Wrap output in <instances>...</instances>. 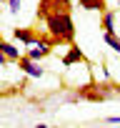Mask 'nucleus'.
<instances>
[{"label":"nucleus","mask_w":120,"mask_h":128,"mask_svg":"<svg viewBox=\"0 0 120 128\" xmlns=\"http://www.w3.org/2000/svg\"><path fill=\"white\" fill-rule=\"evenodd\" d=\"M45 25H48V33L53 38V45H60V43L73 45L75 43V25H73L70 10H65V13H50L48 20H45Z\"/></svg>","instance_id":"f257e3e1"},{"label":"nucleus","mask_w":120,"mask_h":128,"mask_svg":"<svg viewBox=\"0 0 120 128\" xmlns=\"http://www.w3.org/2000/svg\"><path fill=\"white\" fill-rule=\"evenodd\" d=\"M113 93H115V86H110V83H95V80H90V83H85V86H80L75 90V96L80 100H90V103H103Z\"/></svg>","instance_id":"f03ea898"},{"label":"nucleus","mask_w":120,"mask_h":128,"mask_svg":"<svg viewBox=\"0 0 120 128\" xmlns=\"http://www.w3.org/2000/svg\"><path fill=\"white\" fill-rule=\"evenodd\" d=\"M18 66H20V70L25 73V76H30V78H43V68L38 66V60H33V58H28V55H23L20 60H18Z\"/></svg>","instance_id":"7ed1b4c3"},{"label":"nucleus","mask_w":120,"mask_h":128,"mask_svg":"<svg viewBox=\"0 0 120 128\" xmlns=\"http://www.w3.org/2000/svg\"><path fill=\"white\" fill-rule=\"evenodd\" d=\"M13 38H15L18 43L28 45V48L38 43V35H35V30H33V28H13Z\"/></svg>","instance_id":"20e7f679"},{"label":"nucleus","mask_w":120,"mask_h":128,"mask_svg":"<svg viewBox=\"0 0 120 128\" xmlns=\"http://www.w3.org/2000/svg\"><path fill=\"white\" fill-rule=\"evenodd\" d=\"M75 63H85V55H83V50L73 43V45H70V50H68V55L63 58V66H65V68H70V66H75Z\"/></svg>","instance_id":"39448f33"},{"label":"nucleus","mask_w":120,"mask_h":128,"mask_svg":"<svg viewBox=\"0 0 120 128\" xmlns=\"http://www.w3.org/2000/svg\"><path fill=\"white\" fill-rule=\"evenodd\" d=\"M0 53H3L8 60H13V63H18L23 55H20V50L13 45V43H8V40H3V43H0Z\"/></svg>","instance_id":"423d86ee"},{"label":"nucleus","mask_w":120,"mask_h":128,"mask_svg":"<svg viewBox=\"0 0 120 128\" xmlns=\"http://www.w3.org/2000/svg\"><path fill=\"white\" fill-rule=\"evenodd\" d=\"M50 13H53V0H40V3H38V10H35V18H38V20H48Z\"/></svg>","instance_id":"0eeeda50"},{"label":"nucleus","mask_w":120,"mask_h":128,"mask_svg":"<svg viewBox=\"0 0 120 128\" xmlns=\"http://www.w3.org/2000/svg\"><path fill=\"white\" fill-rule=\"evenodd\" d=\"M78 5H80L83 10H100V13L108 10V8H105V0H78Z\"/></svg>","instance_id":"6e6552de"},{"label":"nucleus","mask_w":120,"mask_h":128,"mask_svg":"<svg viewBox=\"0 0 120 128\" xmlns=\"http://www.w3.org/2000/svg\"><path fill=\"white\" fill-rule=\"evenodd\" d=\"M100 28H103V30H115V10H105V13H103Z\"/></svg>","instance_id":"1a4fd4ad"},{"label":"nucleus","mask_w":120,"mask_h":128,"mask_svg":"<svg viewBox=\"0 0 120 128\" xmlns=\"http://www.w3.org/2000/svg\"><path fill=\"white\" fill-rule=\"evenodd\" d=\"M103 40H105L115 53H120V38L115 35V30H105V33H103Z\"/></svg>","instance_id":"9d476101"},{"label":"nucleus","mask_w":120,"mask_h":128,"mask_svg":"<svg viewBox=\"0 0 120 128\" xmlns=\"http://www.w3.org/2000/svg\"><path fill=\"white\" fill-rule=\"evenodd\" d=\"M25 55H28V58H33V60H43V58H45L48 53H45L43 48H38V45H30V50H28Z\"/></svg>","instance_id":"9b49d317"},{"label":"nucleus","mask_w":120,"mask_h":128,"mask_svg":"<svg viewBox=\"0 0 120 128\" xmlns=\"http://www.w3.org/2000/svg\"><path fill=\"white\" fill-rule=\"evenodd\" d=\"M70 10V0H53V13H65Z\"/></svg>","instance_id":"f8f14e48"},{"label":"nucleus","mask_w":120,"mask_h":128,"mask_svg":"<svg viewBox=\"0 0 120 128\" xmlns=\"http://www.w3.org/2000/svg\"><path fill=\"white\" fill-rule=\"evenodd\" d=\"M8 5H10V15L20 13V0H8Z\"/></svg>","instance_id":"ddd939ff"},{"label":"nucleus","mask_w":120,"mask_h":128,"mask_svg":"<svg viewBox=\"0 0 120 128\" xmlns=\"http://www.w3.org/2000/svg\"><path fill=\"white\" fill-rule=\"evenodd\" d=\"M105 123H120V116H115V118H105Z\"/></svg>","instance_id":"4468645a"},{"label":"nucleus","mask_w":120,"mask_h":128,"mask_svg":"<svg viewBox=\"0 0 120 128\" xmlns=\"http://www.w3.org/2000/svg\"><path fill=\"white\" fill-rule=\"evenodd\" d=\"M118 8H120V0H118Z\"/></svg>","instance_id":"2eb2a0df"},{"label":"nucleus","mask_w":120,"mask_h":128,"mask_svg":"<svg viewBox=\"0 0 120 128\" xmlns=\"http://www.w3.org/2000/svg\"><path fill=\"white\" fill-rule=\"evenodd\" d=\"M5 3H8V0H5Z\"/></svg>","instance_id":"dca6fc26"}]
</instances>
